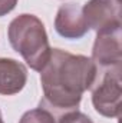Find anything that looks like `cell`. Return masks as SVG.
<instances>
[{"instance_id": "cell-2", "label": "cell", "mask_w": 122, "mask_h": 123, "mask_svg": "<svg viewBox=\"0 0 122 123\" xmlns=\"http://www.w3.org/2000/svg\"><path fill=\"white\" fill-rule=\"evenodd\" d=\"M9 42L33 70L40 72L47 63L52 49L43 23L34 14H20L9 25Z\"/></svg>"}, {"instance_id": "cell-4", "label": "cell", "mask_w": 122, "mask_h": 123, "mask_svg": "<svg viewBox=\"0 0 122 123\" xmlns=\"http://www.w3.org/2000/svg\"><path fill=\"white\" fill-rule=\"evenodd\" d=\"M92 60L98 67L105 69L121 66V26L96 31V39L92 49Z\"/></svg>"}, {"instance_id": "cell-5", "label": "cell", "mask_w": 122, "mask_h": 123, "mask_svg": "<svg viewBox=\"0 0 122 123\" xmlns=\"http://www.w3.org/2000/svg\"><path fill=\"white\" fill-rule=\"evenodd\" d=\"M88 27L101 31L121 26V1L118 0H89L82 7Z\"/></svg>"}, {"instance_id": "cell-11", "label": "cell", "mask_w": 122, "mask_h": 123, "mask_svg": "<svg viewBox=\"0 0 122 123\" xmlns=\"http://www.w3.org/2000/svg\"><path fill=\"white\" fill-rule=\"evenodd\" d=\"M0 123H4L3 122V117H1V112H0Z\"/></svg>"}, {"instance_id": "cell-8", "label": "cell", "mask_w": 122, "mask_h": 123, "mask_svg": "<svg viewBox=\"0 0 122 123\" xmlns=\"http://www.w3.org/2000/svg\"><path fill=\"white\" fill-rule=\"evenodd\" d=\"M19 123H56L55 116L52 115V112L49 109H45L42 106L27 110L22 117Z\"/></svg>"}, {"instance_id": "cell-10", "label": "cell", "mask_w": 122, "mask_h": 123, "mask_svg": "<svg viewBox=\"0 0 122 123\" xmlns=\"http://www.w3.org/2000/svg\"><path fill=\"white\" fill-rule=\"evenodd\" d=\"M17 4V0H0V17L10 13Z\"/></svg>"}, {"instance_id": "cell-1", "label": "cell", "mask_w": 122, "mask_h": 123, "mask_svg": "<svg viewBox=\"0 0 122 123\" xmlns=\"http://www.w3.org/2000/svg\"><path fill=\"white\" fill-rule=\"evenodd\" d=\"M98 79V66L92 59L72 55L62 49H52L50 57L40 70L43 102L55 110H76L82 94L89 90Z\"/></svg>"}, {"instance_id": "cell-6", "label": "cell", "mask_w": 122, "mask_h": 123, "mask_svg": "<svg viewBox=\"0 0 122 123\" xmlns=\"http://www.w3.org/2000/svg\"><path fill=\"white\" fill-rule=\"evenodd\" d=\"M55 30L65 39H81L89 27L83 17L82 7L76 3L62 4L55 17Z\"/></svg>"}, {"instance_id": "cell-3", "label": "cell", "mask_w": 122, "mask_h": 123, "mask_svg": "<svg viewBox=\"0 0 122 123\" xmlns=\"http://www.w3.org/2000/svg\"><path fill=\"white\" fill-rule=\"evenodd\" d=\"M91 89L92 105L99 115L111 119L121 116V66L106 69Z\"/></svg>"}, {"instance_id": "cell-9", "label": "cell", "mask_w": 122, "mask_h": 123, "mask_svg": "<svg viewBox=\"0 0 122 123\" xmlns=\"http://www.w3.org/2000/svg\"><path fill=\"white\" fill-rule=\"evenodd\" d=\"M58 123H93V122L91 120V117H88L86 115H83L78 110H69L59 117Z\"/></svg>"}, {"instance_id": "cell-7", "label": "cell", "mask_w": 122, "mask_h": 123, "mask_svg": "<svg viewBox=\"0 0 122 123\" xmlns=\"http://www.w3.org/2000/svg\"><path fill=\"white\" fill-rule=\"evenodd\" d=\"M27 82V69L14 59L0 57V94L12 96L22 92Z\"/></svg>"}, {"instance_id": "cell-12", "label": "cell", "mask_w": 122, "mask_h": 123, "mask_svg": "<svg viewBox=\"0 0 122 123\" xmlns=\"http://www.w3.org/2000/svg\"><path fill=\"white\" fill-rule=\"evenodd\" d=\"M118 1H121V0H118Z\"/></svg>"}]
</instances>
